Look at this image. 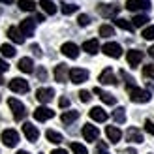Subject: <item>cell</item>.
Returning a JSON list of instances; mask_svg holds the SVG:
<instances>
[{
	"mask_svg": "<svg viewBox=\"0 0 154 154\" xmlns=\"http://www.w3.org/2000/svg\"><path fill=\"white\" fill-rule=\"evenodd\" d=\"M88 115H90V119L96 120V122H105L107 120V113L102 109V107H92L88 111Z\"/></svg>",
	"mask_w": 154,
	"mask_h": 154,
	"instance_id": "7402d4cb",
	"label": "cell"
},
{
	"mask_svg": "<svg viewBox=\"0 0 154 154\" xmlns=\"http://www.w3.org/2000/svg\"><path fill=\"white\" fill-rule=\"evenodd\" d=\"M0 53H2V57H6V58H13L15 57V47L10 43H4L2 47H0Z\"/></svg>",
	"mask_w": 154,
	"mask_h": 154,
	"instance_id": "f1b7e54d",
	"label": "cell"
},
{
	"mask_svg": "<svg viewBox=\"0 0 154 154\" xmlns=\"http://www.w3.org/2000/svg\"><path fill=\"white\" fill-rule=\"evenodd\" d=\"M2 143L6 147H15L19 143V134L15 130H4L2 132Z\"/></svg>",
	"mask_w": 154,
	"mask_h": 154,
	"instance_id": "ba28073f",
	"label": "cell"
},
{
	"mask_svg": "<svg viewBox=\"0 0 154 154\" xmlns=\"http://www.w3.org/2000/svg\"><path fill=\"white\" fill-rule=\"evenodd\" d=\"M17 154H30V152H26V150H19Z\"/></svg>",
	"mask_w": 154,
	"mask_h": 154,
	"instance_id": "816d5d0a",
	"label": "cell"
},
{
	"mask_svg": "<svg viewBox=\"0 0 154 154\" xmlns=\"http://www.w3.org/2000/svg\"><path fill=\"white\" fill-rule=\"evenodd\" d=\"M17 68H19L23 73H32V72H34V62H32V58H28V57L21 58L19 64H17Z\"/></svg>",
	"mask_w": 154,
	"mask_h": 154,
	"instance_id": "603a6c76",
	"label": "cell"
},
{
	"mask_svg": "<svg viewBox=\"0 0 154 154\" xmlns=\"http://www.w3.org/2000/svg\"><path fill=\"white\" fill-rule=\"evenodd\" d=\"M77 23H79V26H88L90 25V17L85 15V13H81L79 17H77Z\"/></svg>",
	"mask_w": 154,
	"mask_h": 154,
	"instance_id": "f35d334b",
	"label": "cell"
},
{
	"mask_svg": "<svg viewBox=\"0 0 154 154\" xmlns=\"http://www.w3.org/2000/svg\"><path fill=\"white\" fill-rule=\"evenodd\" d=\"M145 132H149L150 135H154V122L152 120H145Z\"/></svg>",
	"mask_w": 154,
	"mask_h": 154,
	"instance_id": "b9f144b4",
	"label": "cell"
},
{
	"mask_svg": "<svg viewBox=\"0 0 154 154\" xmlns=\"http://www.w3.org/2000/svg\"><path fill=\"white\" fill-rule=\"evenodd\" d=\"M17 4H19V8L23 11H34L36 10V4L32 2V0H19Z\"/></svg>",
	"mask_w": 154,
	"mask_h": 154,
	"instance_id": "f546056e",
	"label": "cell"
},
{
	"mask_svg": "<svg viewBox=\"0 0 154 154\" xmlns=\"http://www.w3.org/2000/svg\"><path fill=\"white\" fill-rule=\"evenodd\" d=\"M60 51H62V55H64V57H68V58H77V57H79V47H77L75 43H72V42L64 43Z\"/></svg>",
	"mask_w": 154,
	"mask_h": 154,
	"instance_id": "5bb4252c",
	"label": "cell"
},
{
	"mask_svg": "<svg viewBox=\"0 0 154 154\" xmlns=\"http://www.w3.org/2000/svg\"><path fill=\"white\" fill-rule=\"evenodd\" d=\"M81 134L85 137V141L94 143V141H98V137H100V130L96 126H92V124H85L83 130H81Z\"/></svg>",
	"mask_w": 154,
	"mask_h": 154,
	"instance_id": "8992f818",
	"label": "cell"
},
{
	"mask_svg": "<svg viewBox=\"0 0 154 154\" xmlns=\"http://www.w3.org/2000/svg\"><path fill=\"white\" fill-rule=\"evenodd\" d=\"M8 36H10V40L13 43H25V36H23V32L17 26H10V28H8Z\"/></svg>",
	"mask_w": 154,
	"mask_h": 154,
	"instance_id": "44dd1931",
	"label": "cell"
},
{
	"mask_svg": "<svg viewBox=\"0 0 154 154\" xmlns=\"http://www.w3.org/2000/svg\"><path fill=\"white\" fill-rule=\"evenodd\" d=\"M126 60H128V64L132 66V68H137V66L141 64V60H143V53L137 51V49H132V51H128Z\"/></svg>",
	"mask_w": 154,
	"mask_h": 154,
	"instance_id": "4fadbf2b",
	"label": "cell"
},
{
	"mask_svg": "<svg viewBox=\"0 0 154 154\" xmlns=\"http://www.w3.org/2000/svg\"><path fill=\"white\" fill-rule=\"evenodd\" d=\"M115 25L120 26L122 30H128V32H132V30H134V25L130 21H126V19H117V21H115Z\"/></svg>",
	"mask_w": 154,
	"mask_h": 154,
	"instance_id": "d6a6232c",
	"label": "cell"
},
{
	"mask_svg": "<svg viewBox=\"0 0 154 154\" xmlns=\"http://www.w3.org/2000/svg\"><path fill=\"white\" fill-rule=\"evenodd\" d=\"M90 98H92V96H90V92H88V90H81V92H79V100H81V102L88 103V102H90Z\"/></svg>",
	"mask_w": 154,
	"mask_h": 154,
	"instance_id": "60d3db41",
	"label": "cell"
},
{
	"mask_svg": "<svg viewBox=\"0 0 154 154\" xmlns=\"http://www.w3.org/2000/svg\"><path fill=\"white\" fill-rule=\"evenodd\" d=\"M70 77V70L66 68V64H58L55 68V81L58 83H66V79Z\"/></svg>",
	"mask_w": 154,
	"mask_h": 154,
	"instance_id": "ac0fdd59",
	"label": "cell"
},
{
	"mask_svg": "<svg viewBox=\"0 0 154 154\" xmlns=\"http://www.w3.org/2000/svg\"><path fill=\"white\" fill-rule=\"evenodd\" d=\"M102 51L105 53L107 57H111V58H120L122 57V47L119 43H115V42H109V43H105Z\"/></svg>",
	"mask_w": 154,
	"mask_h": 154,
	"instance_id": "52a82bcc",
	"label": "cell"
},
{
	"mask_svg": "<svg viewBox=\"0 0 154 154\" xmlns=\"http://www.w3.org/2000/svg\"><path fill=\"white\" fill-rule=\"evenodd\" d=\"M34 28H36V19H25V21H21V25H19V30L23 32L25 38L32 36L34 34Z\"/></svg>",
	"mask_w": 154,
	"mask_h": 154,
	"instance_id": "7c38bea8",
	"label": "cell"
},
{
	"mask_svg": "<svg viewBox=\"0 0 154 154\" xmlns=\"http://www.w3.org/2000/svg\"><path fill=\"white\" fill-rule=\"evenodd\" d=\"M8 70H10V66H8V62L0 58V73H2V72H8Z\"/></svg>",
	"mask_w": 154,
	"mask_h": 154,
	"instance_id": "ee69618b",
	"label": "cell"
},
{
	"mask_svg": "<svg viewBox=\"0 0 154 154\" xmlns=\"http://www.w3.org/2000/svg\"><path fill=\"white\" fill-rule=\"evenodd\" d=\"M126 139L130 143H143V134H141V130L139 128H128V132H126Z\"/></svg>",
	"mask_w": 154,
	"mask_h": 154,
	"instance_id": "d6986e66",
	"label": "cell"
},
{
	"mask_svg": "<svg viewBox=\"0 0 154 154\" xmlns=\"http://www.w3.org/2000/svg\"><path fill=\"white\" fill-rule=\"evenodd\" d=\"M55 98V90L53 88H38L36 90V100L40 103H49Z\"/></svg>",
	"mask_w": 154,
	"mask_h": 154,
	"instance_id": "8fae6325",
	"label": "cell"
},
{
	"mask_svg": "<svg viewBox=\"0 0 154 154\" xmlns=\"http://www.w3.org/2000/svg\"><path fill=\"white\" fill-rule=\"evenodd\" d=\"M128 94H130V100L135 102V103H145V102L150 100V92L145 90V88H139V87H130Z\"/></svg>",
	"mask_w": 154,
	"mask_h": 154,
	"instance_id": "6da1fadb",
	"label": "cell"
},
{
	"mask_svg": "<svg viewBox=\"0 0 154 154\" xmlns=\"http://www.w3.org/2000/svg\"><path fill=\"white\" fill-rule=\"evenodd\" d=\"M70 149H72L73 154H88L87 147H85V145H81V143H72V145H70Z\"/></svg>",
	"mask_w": 154,
	"mask_h": 154,
	"instance_id": "836d02e7",
	"label": "cell"
},
{
	"mask_svg": "<svg viewBox=\"0 0 154 154\" xmlns=\"http://www.w3.org/2000/svg\"><path fill=\"white\" fill-rule=\"evenodd\" d=\"M88 79V72L83 70V68H72L70 70V81L75 85H81Z\"/></svg>",
	"mask_w": 154,
	"mask_h": 154,
	"instance_id": "5b68a950",
	"label": "cell"
},
{
	"mask_svg": "<svg viewBox=\"0 0 154 154\" xmlns=\"http://www.w3.org/2000/svg\"><path fill=\"white\" fill-rule=\"evenodd\" d=\"M10 90L17 92V94H25V92H28V83L21 77H15V79L10 81Z\"/></svg>",
	"mask_w": 154,
	"mask_h": 154,
	"instance_id": "9c48e42d",
	"label": "cell"
},
{
	"mask_svg": "<svg viewBox=\"0 0 154 154\" xmlns=\"http://www.w3.org/2000/svg\"><path fill=\"white\" fill-rule=\"evenodd\" d=\"M51 154H68V152H66L64 149H57V150H53Z\"/></svg>",
	"mask_w": 154,
	"mask_h": 154,
	"instance_id": "bcb514c9",
	"label": "cell"
},
{
	"mask_svg": "<svg viewBox=\"0 0 154 154\" xmlns=\"http://www.w3.org/2000/svg\"><path fill=\"white\" fill-rule=\"evenodd\" d=\"M94 94H96V96H100V100H102L103 103H107V105H115V103H117V98H115L113 94H109V92L102 90L100 87H96V88H94Z\"/></svg>",
	"mask_w": 154,
	"mask_h": 154,
	"instance_id": "e0dca14e",
	"label": "cell"
},
{
	"mask_svg": "<svg viewBox=\"0 0 154 154\" xmlns=\"http://www.w3.org/2000/svg\"><path fill=\"white\" fill-rule=\"evenodd\" d=\"M143 77H147V79L154 81V66H145L143 68Z\"/></svg>",
	"mask_w": 154,
	"mask_h": 154,
	"instance_id": "8d00e7d4",
	"label": "cell"
},
{
	"mask_svg": "<svg viewBox=\"0 0 154 154\" xmlns=\"http://www.w3.org/2000/svg\"><path fill=\"white\" fill-rule=\"evenodd\" d=\"M4 83V79H2V75H0V85H2Z\"/></svg>",
	"mask_w": 154,
	"mask_h": 154,
	"instance_id": "db71d44e",
	"label": "cell"
},
{
	"mask_svg": "<svg viewBox=\"0 0 154 154\" xmlns=\"http://www.w3.org/2000/svg\"><path fill=\"white\" fill-rule=\"evenodd\" d=\"M0 2H2V4H11L13 0H0Z\"/></svg>",
	"mask_w": 154,
	"mask_h": 154,
	"instance_id": "f907efd6",
	"label": "cell"
},
{
	"mask_svg": "<svg viewBox=\"0 0 154 154\" xmlns=\"http://www.w3.org/2000/svg\"><path fill=\"white\" fill-rule=\"evenodd\" d=\"M100 83L102 85H117V77L111 68H105V70L100 73Z\"/></svg>",
	"mask_w": 154,
	"mask_h": 154,
	"instance_id": "9a60e30c",
	"label": "cell"
},
{
	"mask_svg": "<svg viewBox=\"0 0 154 154\" xmlns=\"http://www.w3.org/2000/svg\"><path fill=\"white\" fill-rule=\"evenodd\" d=\"M126 10H130V11L150 10V0H126Z\"/></svg>",
	"mask_w": 154,
	"mask_h": 154,
	"instance_id": "3957f363",
	"label": "cell"
},
{
	"mask_svg": "<svg viewBox=\"0 0 154 154\" xmlns=\"http://www.w3.org/2000/svg\"><path fill=\"white\" fill-rule=\"evenodd\" d=\"M149 21H150V19L147 17V15H135V17L132 19V25H134V26H145Z\"/></svg>",
	"mask_w": 154,
	"mask_h": 154,
	"instance_id": "1f68e13d",
	"label": "cell"
},
{
	"mask_svg": "<svg viewBox=\"0 0 154 154\" xmlns=\"http://www.w3.org/2000/svg\"><path fill=\"white\" fill-rule=\"evenodd\" d=\"M62 13L64 15H72V13H75L77 10H79V6H75V4H62Z\"/></svg>",
	"mask_w": 154,
	"mask_h": 154,
	"instance_id": "e575fe53",
	"label": "cell"
},
{
	"mask_svg": "<svg viewBox=\"0 0 154 154\" xmlns=\"http://www.w3.org/2000/svg\"><path fill=\"white\" fill-rule=\"evenodd\" d=\"M83 51H87L88 55H96V53L100 51L98 40H88V42H85V43H83Z\"/></svg>",
	"mask_w": 154,
	"mask_h": 154,
	"instance_id": "cb8c5ba5",
	"label": "cell"
},
{
	"mask_svg": "<svg viewBox=\"0 0 154 154\" xmlns=\"http://www.w3.org/2000/svg\"><path fill=\"white\" fill-rule=\"evenodd\" d=\"M98 11H100V15H103V17H115V15L119 13V6H113V4H100V6H98Z\"/></svg>",
	"mask_w": 154,
	"mask_h": 154,
	"instance_id": "2e32d148",
	"label": "cell"
},
{
	"mask_svg": "<svg viewBox=\"0 0 154 154\" xmlns=\"http://www.w3.org/2000/svg\"><path fill=\"white\" fill-rule=\"evenodd\" d=\"M23 134H25V137L30 143H36L38 137H40V130H38L32 122H25V124H23Z\"/></svg>",
	"mask_w": 154,
	"mask_h": 154,
	"instance_id": "277c9868",
	"label": "cell"
},
{
	"mask_svg": "<svg viewBox=\"0 0 154 154\" xmlns=\"http://www.w3.org/2000/svg\"><path fill=\"white\" fill-rule=\"evenodd\" d=\"M58 105H60V107H62V109H66V107H68V105H70V100H68L66 96H62V98H60V100H58Z\"/></svg>",
	"mask_w": 154,
	"mask_h": 154,
	"instance_id": "7bdbcfd3",
	"label": "cell"
},
{
	"mask_svg": "<svg viewBox=\"0 0 154 154\" xmlns=\"http://www.w3.org/2000/svg\"><path fill=\"white\" fill-rule=\"evenodd\" d=\"M113 119L117 124H124L126 122V109L124 107H117V109L113 111Z\"/></svg>",
	"mask_w": 154,
	"mask_h": 154,
	"instance_id": "484cf974",
	"label": "cell"
},
{
	"mask_svg": "<svg viewBox=\"0 0 154 154\" xmlns=\"http://www.w3.org/2000/svg\"><path fill=\"white\" fill-rule=\"evenodd\" d=\"M30 49L34 51V55H36V57H42V49L38 47V45H32V47H30Z\"/></svg>",
	"mask_w": 154,
	"mask_h": 154,
	"instance_id": "f6af8a7d",
	"label": "cell"
},
{
	"mask_svg": "<svg viewBox=\"0 0 154 154\" xmlns=\"http://www.w3.org/2000/svg\"><path fill=\"white\" fill-rule=\"evenodd\" d=\"M8 105H10V109L13 113V119L15 120H23V119L26 117V107H25V103H21L19 100L10 98V100H8Z\"/></svg>",
	"mask_w": 154,
	"mask_h": 154,
	"instance_id": "7a4b0ae2",
	"label": "cell"
},
{
	"mask_svg": "<svg viewBox=\"0 0 154 154\" xmlns=\"http://www.w3.org/2000/svg\"><path fill=\"white\" fill-rule=\"evenodd\" d=\"M60 119H62L64 124H72V122H75L77 119H79V111H64Z\"/></svg>",
	"mask_w": 154,
	"mask_h": 154,
	"instance_id": "4316f807",
	"label": "cell"
},
{
	"mask_svg": "<svg viewBox=\"0 0 154 154\" xmlns=\"http://www.w3.org/2000/svg\"><path fill=\"white\" fill-rule=\"evenodd\" d=\"M38 77H42V79H45V70H40V72H38Z\"/></svg>",
	"mask_w": 154,
	"mask_h": 154,
	"instance_id": "c3c4849f",
	"label": "cell"
},
{
	"mask_svg": "<svg viewBox=\"0 0 154 154\" xmlns=\"http://www.w3.org/2000/svg\"><path fill=\"white\" fill-rule=\"evenodd\" d=\"M141 36L145 38V40H154V26H145Z\"/></svg>",
	"mask_w": 154,
	"mask_h": 154,
	"instance_id": "d590c367",
	"label": "cell"
},
{
	"mask_svg": "<svg viewBox=\"0 0 154 154\" xmlns=\"http://www.w3.org/2000/svg\"><path fill=\"white\" fill-rule=\"evenodd\" d=\"M149 55L154 58V45H150V49H149Z\"/></svg>",
	"mask_w": 154,
	"mask_h": 154,
	"instance_id": "681fc988",
	"label": "cell"
},
{
	"mask_svg": "<svg viewBox=\"0 0 154 154\" xmlns=\"http://www.w3.org/2000/svg\"><path fill=\"white\" fill-rule=\"evenodd\" d=\"M120 75H122V79L126 81V85H128V88H130V87H135V79H134L132 75H128L126 72H120Z\"/></svg>",
	"mask_w": 154,
	"mask_h": 154,
	"instance_id": "74e56055",
	"label": "cell"
},
{
	"mask_svg": "<svg viewBox=\"0 0 154 154\" xmlns=\"http://www.w3.org/2000/svg\"><path fill=\"white\" fill-rule=\"evenodd\" d=\"M45 137H47V141H51V143H55V145H58V143H62V141H64V137H62V134H58V132H55V130H47V134H45Z\"/></svg>",
	"mask_w": 154,
	"mask_h": 154,
	"instance_id": "83f0119b",
	"label": "cell"
},
{
	"mask_svg": "<svg viewBox=\"0 0 154 154\" xmlns=\"http://www.w3.org/2000/svg\"><path fill=\"white\" fill-rule=\"evenodd\" d=\"M96 154H109V152H107V145L103 141L96 143Z\"/></svg>",
	"mask_w": 154,
	"mask_h": 154,
	"instance_id": "ab89813d",
	"label": "cell"
},
{
	"mask_svg": "<svg viewBox=\"0 0 154 154\" xmlns=\"http://www.w3.org/2000/svg\"><path fill=\"white\" fill-rule=\"evenodd\" d=\"M100 36L111 38V36H115V28L111 25H102V26H100Z\"/></svg>",
	"mask_w": 154,
	"mask_h": 154,
	"instance_id": "4dcf8cb0",
	"label": "cell"
},
{
	"mask_svg": "<svg viewBox=\"0 0 154 154\" xmlns=\"http://www.w3.org/2000/svg\"><path fill=\"white\" fill-rule=\"evenodd\" d=\"M105 135H107V139H109L111 143H119L120 137H122V132L117 126H107L105 128Z\"/></svg>",
	"mask_w": 154,
	"mask_h": 154,
	"instance_id": "ffe728a7",
	"label": "cell"
},
{
	"mask_svg": "<svg viewBox=\"0 0 154 154\" xmlns=\"http://www.w3.org/2000/svg\"><path fill=\"white\" fill-rule=\"evenodd\" d=\"M34 19H36V23H43V19H45V17H43V15H40V13H38Z\"/></svg>",
	"mask_w": 154,
	"mask_h": 154,
	"instance_id": "7dc6e473",
	"label": "cell"
},
{
	"mask_svg": "<svg viewBox=\"0 0 154 154\" xmlns=\"http://www.w3.org/2000/svg\"><path fill=\"white\" fill-rule=\"evenodd\" d=\"M40 6H42V10L45 13H49V15H55L57 13V6L53 0H40Z\"/></svg>",
	"mask_w": 154,
	"mask_h": 154,
	"instance_id": "d4e9b609",
	"label": "cell"
},
{
	"mask_svg": "<svg viewBox=\"0 0 154 154\" xmlns=\"http://www.w3.org/2000/svg\"><path fill=\"white\" fill-rule=\"evenodd\" d=\"M128 154H135V150H128Z\"/></svg>",
	"mask_w": 154,
	"mask_h": 154,
	"instance_id": "f5cc1de1",
	"label": "cell"
},
{
	"mask_svg": "<svg viewBox=\"0 0 154 154\" xmlns=\"http://www.w3.org/2000/svg\"><path fill=\"white\" fill-rule=\"evenodd\" d=\"M53 117H55V111L49 109V107H45V105L38 107V109L34 111V119L40 120V122H45V120H49V119H53Z\"/></svg>",
	"mask_w": 154,
	"mask_h": 154,
	"instance_id": "30bf717a",
	"label": "cell"
}]
</instances>
